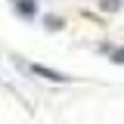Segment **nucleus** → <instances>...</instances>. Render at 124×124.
Segmentation results:
<instances>
[{
    "instance_id": "f257e3e1",
    "label": "nucleus",
    "mask_w": 124,
    "mask_h": 124,
    "mask_svg": "<svg viewBox=\"0 0 124 124\" xmlns=\"http://www.w3.org/2000/svg\"><path fill=\"white\" fill-rule=\"evenodd\" d=\"M31 71L40 75V78H46V81H56V84H65V81H68V75H62V71H56V68H46V65H37V62H31Z\"/></svg>"
},
{
    "instance_id": "f03ea898",
    "label": "nucleus",
    "mask_w": 124,
    "mask_h": 124,
    "mask_svg": "<svg viewBox=\"0 0 124 124\" xmlns=\"http://www.w3.org/2000/svg\"><path fill=\"white\" fill-rule=\"evenodd\" d=\"M16 9H19L22 19H34V13H37V0H16Z\"/></svg>"
},
{
    "instance_id": "7ed1b4c3",
    "label": "nucleus",
    "mask_w": 124,
    "mask_h": 124,
    "mask_svg": "<svg viewBox=\"0 0 124 124\" xmlns=\"http://www.w3.org/2000/svg\"><path fill=\"white\" fill-rule=\"evenodd\" d=\"M96 3H99L102 13H118L121 9V0H96Z\"/></svg>"
},
{
    "instance_id": "20e7f679",
    "label": "nucleus",
    "mask_w": 124,
    "mask_h": 124,
    "mask_svg": "<svg viewBox=\"0 0 124 124\" xmlns=\"http://www.w3.org/2000/svg\"><path fill=\"white\" fill-rule=\"evenodd\" d=\"M112 62H115V65H124V46H118V50L112 53Z\"/></svg>"
}]
</instances>
